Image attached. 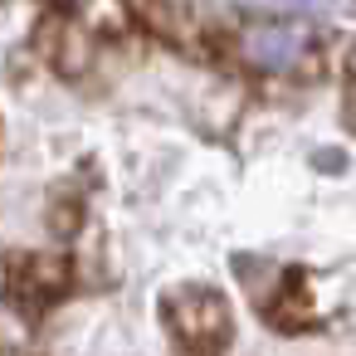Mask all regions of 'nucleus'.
<instances>
[{"mask_svg": "<svg viewBox=\"0 0 356 356\" xmlns=\"http://www.w3.org/2000/svg\"><path fill=\"white\" fill-rule=\"evenodd\" d=\"M161 317H166V332L176 337V346L186 356H220L234 337V312H229L225 293H215L205 283L171 288L161 298Z\"/></svg>", "mask_w": 356, "mask_h": 356, "instance_id": "obj_1", "label": "nucleus"}, {"mask_svg": "<svg viewBox=\"0 0 356 356\" xmlns=\"http://www.w3.org/2000/svg\"><path fill=\"white\" fill-rule=\"evenodd\" d=\"M74 288V268L54 254H10L6 259V298L25 317H40Z\"/></svg>", "mask_w": 356, "mask_h": 356, "instance_id": "obj_2", "label": "nucleus"}, {"mask_svg": "<svg viewBox=\"0 0 356 356\" xmlns=\"http://www.w3.org/2000/svg\"><path fill=\"white\" fill-rule=\"evenodd\" d=\"M40 54L59 69V74H79L83 64H88V30L79 25V20H69V15H49L44 25H40Z\"/></svg>", "mask_w": 356, "mask_h": 356, "instance_id": "obj_3", "label": "nucleus"}, {"mask_svg": "<svg viewBox=\"0 0 356 356\" xmlns=\"http://www.w3.org/2000/svg\"><path fill=\"white\" fill-rule=\"evenodd\" d=\"M0 142H6V132H0Z\"/></svg>", "mask_w": 356, "mask_h": 356, "instance_id": "obj_4", "label": "nucleus"}]
</instances>
